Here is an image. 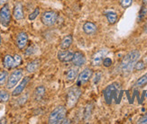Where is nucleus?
<instances>
[{
    "mask_svg": "<svg viewBox=\"0 0 147 124\" xmlns=\"http://www.w3.org/2000/svg\"><path fill=\"white\" fill-rule=\"evenodd\" d=\"M133 0H120V5L122 7L124 8H127L132 5Z\"/></svg>",
    "mask_w": 147,
    "mask_h": 124,
    "instance_id": "obj_29",
    "label": "nucleus"
},
{
    "mask_svg": "<svg viewBox=\"0 0 147 124\" xmlns=\"http://www.w3.org/2000/svg\"><path fill=\"white\" fill-rule=\"evenodd\" d=\"M144 31L145 34H147V21H146V23H145V24L144 26Z\"/></svg>",
    "mask_w": 147,
    "mask_h": 124,
    "instance_id": "obj_34",
    "label": "nucleus"
},
{
    "mask_svg": "<svg viewBox=\"0 0 147 124\" xmlns=\"http://www.w3.org/2000/svg\"><path fill=\"white\" fill-rule=\"evenodd\" d=\"M136 86L138 87H142L144 86L145 84H147V73H145L144 76H142L139 79L136 81Z\"/></svg>",
    "mask_w": 147,
    "mask_h": 124,
    "instance_id": "obj_23",
    "label": "nucleus"
},
{
    "mask_svg": "<svg viewBox=\"0 0 147 124\" xmlns=\"http://www.w3.org/2000/svg\"><path fill=\"white\" fill-rule=\"evenodd\" d=\"M136 68V70H143L145 68V64L144 61L142 60H140V61H137L135 65V68Z\"/></svg>",
    "mask_w": 147,
    "mask_h": 124,
    "instance_id": "obj_28",
    "label": "nucleus"
},
{
    "mask_svg": "<svg viewBox=\"0 0 147 124\" xmlns=\"http://www.w3.org/2000/svg\"><path fill=\"white\" fill-rule=\"evenodd\" d=\"M146 13H147V8H146V6L144 5V6L142 7L141 11H140V14H139V17H138L139 22L141 21V20H143V19L144 18V16H145V15H146Z\"/></svg>",
    "mask_w": 147,
    "mask_h": 124,
    "instance_id": "obj_27",
    "label": "nucleus"
},
{
    "mask_svg": "<svg viewBox=\"0 0 147 124\" xmlns=\"http://www.w3.org/2000/svg\"><path fill=\"white\" fill-rule=\"evenodd\" d=\"M35 46H34V45H32V46L28 47V49L25 50V55L26 56H31V55H33L34 54V52H35Z\"/></svg>",
    "mask_w": 147,
    "mask_h": 124,
    "instance_id": "obj_30",
    "label": "nucleus"
},
{
    "mask_svg": "<svg viewBox=\"0 0 147 124\" xmlns=\"http://www.w3.org/2000/svg\"><path fill=\"white\" fill-rule=\"evenodd\" d=\"M39 14H40V9L39 8H35L34 11L33 13H31V14L29 15L28 19H29L30 21H33V20H34V19L38 16V15H39Z\"/></svg>",
    "mask_w": 147,
    "mask_h": 124,
    "instance_id": "obj_26",
    "label": "nucleus"
},
{
    "mask_svg": "<svg viewBox=\"0 0 147 124\" xmlns=\"http://www.w3.org/2000/svg\"><path fill=\"white\" fill-rule=\"evenodd\" d=\"M140 58V52L137 50H134L130 51L128 54H126L122 62H121V70L125 74H129L132 72L133 68H135L136 63L138 61Z\"/></svg>",
    "mask_w": 147,
    "mask_h": 124,
    "instance_id": "obj_1",
    "label": "nucleus"
},
{
    "mask_svg": "<svg viewBox=\"0 0 147 124\" xmlns=\"http://www.w3.org/2000/svg\"><path fill=\"white\" fill-rule=\"evenodd\" d=\"M143 4L144 5H147V0H143Z\"/></svg>",
    "mask_w": 147,
    "mask_h": 124,
    "instance_id": "obj_36",
    "label": "nucleus"
},
{
    "mask_svg": "<svg viewBox=\"0 0 147 124\" xmlns=\"http://www.w3.org/2000/svg\"><path fill=\"white\" fill-rule=\"evenodd\" d=\"M80 95H81V90L79 86L71 87L68 91V94H67V98H66L67 106L69 108L74 107L75 104L78 103Z\"/></svg>",
    "mask_w": 147,
    "mask_h": 124,
    "instance_id": "obj_3",
    "label": "nucleus"
},
{
    "mask_svg": "<svg viewBox=\"0 0 147 124\" xmlns=\"http://www.w3.org/2000/svg\"><path fill=\"white\" fill-rule=\"evenodd\" d=\"M102 64L104 65V67L106 68H109L111 65H112V60L110 58H105L103 62H102Z\"/></svg>",
    "mask_w": 147,
    "mask_h": 124,
    "instance_id": "obj_31",
    "label": "nucleus"
},
{
    "mask_svg": "<svg viewBox=\"0 0 147 124\" xmlns=\"http://www.w3.org/2000/svg\"><path fill=\"white\" fill-rule=\"evenodd\" d=\"M27 42H28V35L26 32H19L16 37V46L18 47V49L19 50L24 49Z\"/></svg>",
    "mask_w": 147,
    "mask_h": 124,
    "instance_id": "obj_12",
    "label": "nucleus"
},
{
    "mask_svg": "<svg viewBox=\"0 0 147 124\" xmlns=\"http://www.w3.org/2000/svg\"><path fill=\"white\" fill-rule=\"evenodd\" d=\"M67 110L64 106H58L56 107L49 116L48 122L50 124H59L62 123L66 118Z\"/></svg>",
    "mask_w": 147,
    "mask_h": 124,
    "instance_id": "obj_2",
    "label": "nucleus"
},
{
    "mask_svg": "<svg viewBox=\"0 0 147 124\" xmlns=\"http://www.w3.org/2000/svg\"><path fill=\"white\" fill-rule=\"evenodd\" d=\"M4 67L7 69L15 68L18 66H20L22 64V57L20 55H15L12 57L11 55H5L4 58Z\"/></svg>",
    "mask_w": 147,
    "mask_h": 124,
    "instance_id": "obj_4",
    "label": "nucleus"
},
{
    "mask_svg": "<svg viewBox=\"0 0 147 124\" xmlns=\"http://www.w3.org/2000/svg\"><path fill=\"white\" fill-rule=\"evenodd\" d=\"M23 77V70L22 69H16L11 73V75L7 78L6 82V88L12 89L14 88L16 84L19 83Z\"/></svg>",
    "mask_w": 147,
    "mask_h": 124,
    "instance_id": "obj_5",
    "label": "nucleus"
},
{
    "mask_svg": "<svg viewBox=\"0 0 147 124\" xmlns=\"http://www.w3.org/2000/svg\"><path fill=\"white\" fill-rule=\"evenodd\" d=\"M9 100V94L6 91H0V103H6Z\"/></svg>",
    "mask_w": 147,
    "mask_h": 124,
    "instance_id": "obj_24",
    "label": "nucleus"
},
{
    "mask_svg": "<svg viewBox=\"0 0 147 124\" xmlns=\"http://www.w3.org/2000/svg\"><path fill=\"white\" fill-rule=\"evenodd\" d=\"M83 31H84L86 34L91 35L97 32V26L92 22H86L83 24Z\"/></svg>",
    "mask_w": 147,
    "mask_h": 124,
    "instance_id": "obj_15",
    "label": "nucleus"
},
{
    "mask_svg": "<svg viewBox=\"0 0 147 124\" xmlns=\"http://www.w3.org/2000/svg\"><path fill=\"white\" fill-rule=\"evenodd\" d=\"M92 110H93V103H88L86 107H85V110H84V118L86 120H88L89 117L91 116V113H92Z\"/></svg>",
    "mask_w": 147,
    "mask_h": 124,
    "instance_id": "obj_22",
    "label": "nucleus"
},
{
    "mask_svg": "<svg viewBox=\"0 0 147 124\" xmlns=\"http://www.w3.org/2000/svg\"><path fill=\"white\" fill-rule=\"evenodd\" d=\"M1 42H2V40H1V35H0V45H1Z\"/></svg>",
    "mask_w": 147,
    "mask_h": 124,
    "instance_id": "obj_37",
    "label": "nucleus"
},
{
    "mask_svg": "<svg viewBox=\"0 0 147 124\" xmlns=\"http://www.w3.org/2000/svg\"><path fill=\"white\" fill-rule=\"evenodd\" d=\"M44 95H45V87L42 86L36 87L34 90V98L36 101H41Z\"/></svg>",
    "mask_w": 147,
    "mask_h": 124,
    "instance_id": "obj_21",
    "label": "nucleus"
},
{
    "mask_svg": "<svg viewBox=\"0 0 147 124\" xmlns=\"http://www.w3.org/2000/svg\"><path fill=\"white\" fill-rule=\"evenodd\" d=\"M58 18V15L55 12L53 11H47L44 12L42 15V22L44 25L46 26H52L53 25Z\"/></svg>",
    "mask_w": 147,
    "mask_h": 124,
    "instance_id": "obj_7",
    "label": "nucleus"
},
{
    "mask_svg": "<svg viewBox=\"0 0 147 124\" xmlns=\"http://www.w3.org/2000/svg\"><path fill=\"white\" fill-rule=\"evenodd\" d=\"M72 63L75 67H81L86 63V57L84 55V53L81 51H77L74 53L73 58H72Z\"/></svg>",
    "mask_w": 147,
    "mask_h": 124,
    "instance_id": "obj_11",
    "label": "nucleus"
},
{
    "mask_svg": "<svg viewBox=\"0 0 147 124\" xmlns=\"http://www.w3.org/2000/svg\"><path fill=\"white\" fill-rule=\"evenodd\" d=\"M8 78V74L6 71H2V72H0V86H3L5 84V83L6 82Z\"/></svg>",
    "mask_w": 147,
    "mask_h": 124,
    "instance_id": "obj_25",
    "label": "nucleus"
},
{
    "mask_svg": "<svg viewBox=\"0 0 147 124\" xmlns=\"http://www.w3.org/2000/svg\"><path fill=\"white\" fill-rule=\"evenodd\" d=\"M138 123H143V124H146L147 123V113H146V114L144 117H142V118L139 120Z\"/></svg>",
    "mask_w": 147,
    "mask_h": 124,
    "instance_id": "obj_33",
    "label": "nucleus"
},
{
    "mask_svg": "<svg viewBox=\"0 0 147 124\" xmlns=\"http://www.w3.org/2000/svg\"><path fill=\"white\" fill-rule=\"evenodd\" d=\"M7 2V0H0V5H4Z\"/></svg>",
    "mask_w": 147,
    "mask_h": 124,
    "instance_id": "obj_35",
    "label": "nucleus"
},
{
    "mask_svg": "<svg viewBox=\"0 0 147 124\" xmlns=\"http://www.w3.org/2000/svg\"><path fill=\"white\" fill-rule=\"evenodd\" d=\"M13 16L16 20L19 21L22 20L24 18V12H23V6L21 4H16L14 7V11H13Z\"/></svg>",
    "mask_w": 147,
    "mask_h": 124,
    "instance_id": "obj_16",
    "label": "nucleus"
},
{
    "mask_svg": "<svg viewBox=\"0 0 147 124\" xmlns=\"http://www.w3.org/2000/svg\"><path fill=\"white\" fill-rule=\"evenodd\" d=\"M74 53L69 50H61L58 53V58L61 62H69L72 60Z\"/></svg>",
    "mask_w": 147,
    "mask_h": 124,
    "instance_id": "obj_14",
    "label": "nucleus"
},
{
    "mask_svg": "<svg viewBox=\"0 0 147 124\" xmlns=\"http://www.w3.org/2000/svg\"><path fill=\"white\" fill-rule=\"evenodd\" d=\"M102 76V74L100 72H98L97 74L95 75V78H94V84H98L100 80V78Z\"/></svg>",
    "mask_w": 147,
    "mask_h": 124,
    "instance_id": "obj_32",
    "label": "nucleus"
},
{
    "mask_svg": "<svg viewBox=\"0 0 147 124\" xmlns=\"http://www.w3.org/2000/svg\"><path fill=\"white\" fill-rule=\"evenodd\" d=\"M29 81H30V77L29 76H25L24 78H23V79L21 80V82L19 83L18 86L14 89V91H13L12 95L13 96H17L19 95H21V93L24 90V88L26 87Z\"/></svg>",
    "mask_w": 147,
    "mask_h": 124,
    "instance_id": "obj_13",
    "label": "nucleus"
},
{
    "mask_svg": "<svg viewBox=\"0 0 147 124\" xmlns=\"http://www.w3.org/2000/svg\"><path fill=\"white\" fill-rule=\"evenodd\" d=\"M78 67H74V68H71L67 70V72L65 74V77L66 80L71 82L73 80H75V78L78 76Z\"/></svg>",
    "mask_w": 147,
    "mask_h": 124,
    "instance_id": "obj_17",
    "label": "nucleus"
},
{
    "mask_svg": "<svg viewBox=\"0 0 147 124\" xmlns=\"http://www.w3.org/2000/svg\"><path fill=\"white\" fill-rule=\"evenodd\" d=\"M92 75H93V71L90 68H87L84 70H82L81 72L79 74L78 77H77V83H76L77 86H82V84H86L91 78Z\"/></svg>",
    "mask_w": 147,
    "mask_h": 124,
    "instance_id": "obj_8",
    "label": "nucleus"
},
{
    "mask_svg": "<svg viewBox=\"0 0 147 124\" xmlns=\"http://www.w3.org/2000/svg\"><path fill=\"white\" fill-rule=\"evenodd\" d=\"M72 42H73V39H72V36L71 35H67V36H65L64 38L62 39V41L61 42V45H60L61 49L66 50V49L69 48V46L71 45Z\"/></svg>",
    "mask_w": 147,
    "mask_h": 124,
    "instance_id": "obj_19",
    "label": "nucleus"
},
{
    "mask_svg": "<svg viewBox=\"0 0 147 124\" xmlns=\"http://www.w3.org/2000/svg\"><path fill=\"white\" fill-rule=\"evenodd\" d=\"M40 60H34L33 61H31L27 66H26V70L29 73H34L38 69V68L40 67Z\"/></svg>",
    "mask_w": 147,
    "mask_h": 124,
    "instance_id": "obj_18",
    "label": "nucleus"
},
{
    "mask_svg": "<svg viewBox=\"0 0 147 124\" xmlns=\"http://www.w3.org/2000/svg\"><path fill=\"white\" fill-rule=\"evenodd\" d=\"M108 53V50L107 49H102V50H98L96 53L92 56V58H91V64L92 66H99V65L103 62L105 57L107 56V54Z\"/></svg>",
    "mask_w": 147,
    "mask_h": 124,
    "instance_id": "obj_10",
    "label": "nucleus"
},
{
    "mask_svg": "<svg viewBox=\"0 0 147 124\" xmlns=\"http://www.w3.org/2000/svg\"><path fill=\"white\" fill-rule=\"evenodd\" d=\"M105 15L107 19L108 23L110 24H114L116 23L117 21V14L116 12H113V11H107L105 12Z\"/></svg>",
    "mask_w": 147,
    "mask_h": 124,
    "instance_id": "obj_20",
    "label": "nucleus"
},
{
    "mask_svg": "<svg viewBox=\"0 0 147 124\" xmlns=\"http://www.w3.org/2000/svg\"><path fill=\"white\" fill-rule=\"evenodd\" d=\"M118 89V84L117 83H114L109 84L105 90H104V98H105V102L107 104H110L113 97L115 95V94L117 93V91Z\"/></svg>",
    "mask_w": 147,
    "mask_h": 124,
    "instance_id": "obj_6",
    "label": "nucleus"
},
{
    "mask_svg": "<svg viewBox=\"0 0 147 124\" xmlns=\"http://www.w3.org/2000/svg\"><path fill=\"white\" fill-rule=\"evenodd\" d=\"M0 22L3 26H8L11 22V13L7 5H5L0 9Z\"/></svg>",
    "mask_w": 147,
    "mask_h": 124,
    "instance_id": "obj_9",
    "label": "nucleus"
}]
</instances>
